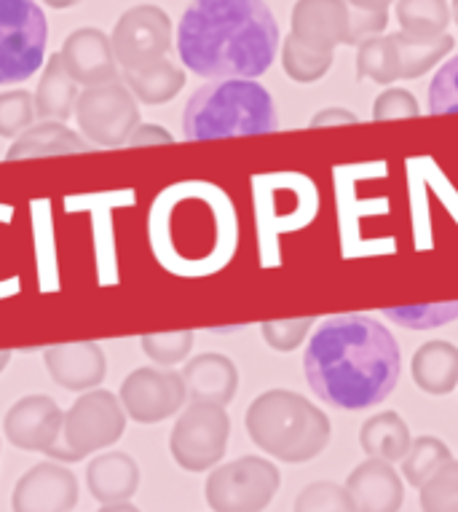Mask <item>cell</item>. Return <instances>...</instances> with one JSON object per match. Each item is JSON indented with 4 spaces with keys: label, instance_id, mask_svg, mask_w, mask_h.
Returning a JSON list of instances; mask_svg holds the SVG:
<instances>
[{
    "label": "cell",
    "instance_id": "cell-10",
    "mask_svg": "<svg viewBox=\"0 0 458 512\" xmlns=\"http://www.w3.org/2000/svg\"><path fill=\"white\" fill-rule=\"evenodd\" d=\"M124 413L140 424H159L175 416L188 400L183 376L172 368H137L124 378L118 395Z\"/></svg>",
    "mask_w": 458,
    "mask_h": 512
},
{
    "label": "cell",
    "instance_id": "cell-32",
    "mask_svg": "<svg viewBox=\"0 0 458 512\" xmlns=\"http://www.w3.org/2000/svg\"><path fill=\"white\" fill-rule=\"evenodd\" d=\"M193 330H172V333H148L140 338L142 352L161 368H172L191 354Z\"/></svg>",
    "mask_w": 458,
    "mask_h": 512
},
{
    "label": "cell",
    "instance_id": "cell-21",
    "mask_svg": "<svg viewBox=\"0 0 458 512\" xmlns=\"http://www.w3.org/2000/svg\"><path fill=\"white\" fill-rule=\"evenodd\" d=\"M86 151H92V145L86 143L84 137L70 132L62 121H41L14 140L6 159H41V156H65V153Z\"/></svg>",
    "mask_w": 458,
    "mask_h": 512
},
{
    "label": "cell",
    "instance_id": "cell-37",
    "mask_svg": "<svg viewBox=\"0 0 458 512\" xmlns=\"http://www.w3.org/2000/svg\"><path fill=\"white\" fill-rule=\"evenodd\" d=\"M421 108L408 89H386L373 102V121H394V118H418Z\"/></svg>",
    "mask_w": 458,
    "mask_h": 512
},
{
    "label": "cell",
    "instance_id": "cell-35",
    "mask_svg": "<svg viewBox=\"0 0 458 512\" xmlns=\"http://www.w3.org/2000/svg\"><path fill=\"white\" fill-rule=\"evenodd\" d=\"M429 113L456 116L458 113V57L445 62L429 86Z\"/></svg>",
    "mask_w": 458,
    "mask_h": 512
},
{
    "label": "cell",
    "instance_id": "cell-24",
    "mask_svg": "<svg viewBox=\"0 0 458 512\" xmlns=\"http://www.w3.org/2000/svg\"><path fill=\"white\" fill-rule=\"evenodd\" d=\"M392 38L397 43V54H400V78H405V81H413V78L429 73L456 46L453 35L448 33L437 35V38H410L405 33H392Z\"/></svg>",
    "mask_w": 458,
    "mask_h": 512
},
{
    "label": "cell",
    "instance_id": "cell-20",
    "mask_svg": "<svg viewBox=\"0 0 458 512\" xmlns=\"http://www.w3.org/2000/svg\"><path fill=\"white\" fill-rule=\"evenodd\" d=\"M410 376L426 395H450L458 387V346L450 341H426L410 360Z\"/></svg>",
    "mask_w": 458,
    "mask_h": 512
},
{
    "label": "cell",
    "instance_id": "cell-34",
    "mask_svg": "<svg viewBox=\"0 0 458 512\" xmlns=\"http://www.w3.org/2000/svg\"><path fill=\"white\" fill-rule=\"evenodd\" d=\"M35 100L27 92L0 94V137H19L33 126Z\"/></svg>",
    "mask_w": 458,
    "mask_h": 512
},
{
    "label": "cell",
    "instance_id": "cell-18",
    "mask_svg": "<svg viewBox=\"0 0 458 512\" xmlns=\"http://www.w3.org/2000/svg\"><path fill=\"white\" fill-rule=\"evenodd\" d=\"M62 65L73 76V81H81L86 86L108 84L116 78V62L110 51L108 38L100 30H78L67 38L62 49Z\"/></svg>",
    "mask_w": 458,
    "mask_h": 512
},
{
    "label": "cell",
    "instance_id": "cell-16",
    "mask_svg": "<svg viewBox=\"0 0 458 512\" xmlns=\"http://www.w3.org/2000/svg\"><path fill=\"white\" fill-rule=\"evenodd\" d=\"M343 488L357 512H400L405 502L400 472L378 459H367L354 467Z\"/></svg>",
    "mask_w": 458,
    "mask_h": 512
},
{
    "label": "cell",
    "instance_id": "cell-38",
    "mask_svg": "<svg viewBox=\"0 0 458 512\" xmlns=\"http://www.w3.org/2000/svg\"><path fill=\"white\" fill-rule=\"evenodd\" d=\"M351 9V6H349ZM389 25V14H367V11H357L351 9L349 17V46L354 43H362L367 38H375V35H381Z\"/></svg>",
    "mask_w": 458,
    "mask_h": 512
},
{
    "label": "cell",
    "instance_id": "cell-13",
    "mask_svg": "<svg viewBox=\"0 0 458 512\" xmlns=\"http://www.w3.org/2000/svg\"><path fill=\"white\" fill-rule=\"evenodd\" d=\"M78 502V480L65 464L41 462L14 486V512H70Z\"/></svg>",
    "mask_w": 458,
    "mask_h": 512
},
{
    "label": "cell",
    "instance_id": "cell-17",
    "mask_svg": "<svg viewBox=\"0 0 458 512\" xmlns=\"http://www.w3.org/2000/svg\"><path fill=\"white\" fill-rule=\"evenodd\" d=\"M180 376H183L185 392L191 397V403H207L225 408L234 400L236 389H239V370H236L234 360L217 352L193 357Z\"/></svg>",
    "mask_w": 458,
    "mask_h": 512
},
{
    "label": "cell",
    "instance_id": "cell-27",
    "mask_svg": "<svg viewBox=\"0 0 458 512\" xmlns=\"http://www.w3.org/2000/svg\"><path fill=\"white\" fill-rule=\"evenodd\" d=\"M450 459H453V454H450V448L442 443L440 437L424 435L410 443L408 454L402 459V475H405L410 486L421 488Z\"/></svg>",
    "mask_w": 458,
    "mask_h": 512
},
{
    "label": "cell",
    "instance_id": "cell-25",
    "mask_svg": "<svg viewBox=\"0 0 458 512\" xmlns=\"http://www.w3.org/2000/svg\"><path fill=\"white\" fill-rule=\"evenodd\" d=\"M375 81L389 86L400 78V54L392 35H375L359 43L357 51V81Z\"/></svg>",
    "mask_w": 458,
    "mask_h": 512
},
{
    "label": "cell",
    "instance_id": "cell-45",
    "mask_svg": "<svg viewBox=\"0 0 458 512\" xmlns=\"http://www.w3.org/2000/svg\"><path fill=\"white\" fill-rule=\"evenodd\" d=\"M450 17L456 19V25H458V0H453V9H450Z\"/></svg>",
    "mask_w": 458,
    "mask_h": 512
},
{
    "label": "cell",
    "instance_id": "cell-41",
    "mask_svg": "<svg viewBox=\"0 0 458 512\" xmlns=\"http://www.w3.org/2000/svg\"><path fill=\"white\" fill-rule=\"evenodd\" d=\"M351 9L367 11V14H389V6L394 0H346Z\"/></svg>",
    "mask_w": 458,
    "mask_h": 512
},
{
    "label": "cell",
    "instance_id": "cell-15",
    "mask_svg": "<svg viewBox=\"0 0 458 512\" xmlns=\"http://www.w3.org/2000/svg\"><path fill=\"white\" fill-rule=\"evenodd\" d=\"M46 368L59 387L70 392H89L102 384L108 373V360L100 344L94 341H75V344L49 346L43 352Z\"/></svg>",
    "mask_w": 458,
    "mask_h": 512
},
{
    "label": "cell",
    "instance_id": "cell-43",
    "mask_svg": "<svg viewBox=\"0 0 458 512\" xmlns=\"http://www.w3.org/2000/svg\"><path fill=\"white\" fill-rule=\"evenodd\" d=\"M49 6H54V9H65V6H73V3H78V0H46Z\"/></svg>",
    "mask_w": 458,
    "mask_h": 512
},
{
    "label": "cell",
    "instance_id": "cell-4",
    "mask_svg": "<svg viewBox=\"0 0 458 512\" xmlns=\"http://www.w3.org/2000/svg\"><path fill=\"white\" fill-rule=\"evenodd\" d=\"M279 126L274 97L258 81L228 78L201 86L185 105L183 137L191 143L271 135Z\"/></svg>",
    "mask_w": 458,
    "mask_h": 512
},
{
    "label": "cell",
    "instance_id": "cell-26",
    "mask_svg": "<svg viewBox=\"0 0 458 512\" xmlns=\"http://www.w3.org/2000/svg\"><path fill=\"white\" fill-rule=\"evenodd\" d=\"M397 22L410 38H437L448 30L450 9L445 0H397Z\"/></svg>",
    "mask_w": 458,
    "mask_h": 512
},
{
    "label": "cell",
    "instance_id": "cell-40",
    "mask_svg": "<svg viewBox=\"0 0 458 512\" xmlns=\"http://www.w3.org/2000/svg\"><path fill=\"white\" fill-rule=\"evenodd\" d=\"M153 145V143H172V135L164 132L161 126L145 124L134 129V135L129 137V145Z\"/></svg>",
    "mask_w": 458,
    "mask_h": 512
},
{
    "label": "cell",
    "instance_id": "cell-2",
    "mask_svg": "<svg viewBox=\"0 0 458 512\" xmlns=\"http://www.w3.org/2000/svg\"><path fill=\"white\" fill-rule=\"evenodd\" d=\"M279 25L263 0H193L177 25V54L201 78H252L274 65Z\"/></svg>",
    "mask_w": 458,
    "mask_h": 512
},
{
    "label": "cell",
    "instance_id": "cell-6",
    "mask_svg": "<svg viewBox=\"0 0 458 512\" xmlns=\"http://www.w3.org/2000/svg\"><path fill=\"white\" fill-rule=\"evenodd\" d=\"M49 22L35 0H0V84H22L43 65Z\"/></svg>",
    "mask_w": 458,
    "mask_h": 512
},
{
    "label": "cell",
    "instance_id": "cell-1",
    "mask_svg": "<svg viewBox=\"0 0 458 512\" xmlns=\"http://www.w3.org/2000/svg\"><path fill=\"white\" fill-rule=\"evenodd\" d=\"M397 338L370 314L327 317L306 344L303 373L322 403L341 411L381 405L400 384Z\"/></svg>",
    "mask_w": 458,
    "mask_h": 512
},
{
    "label": "cell",
    "instance_id": "cell-36",
    "mask_svg": "<svg viewBox=\"0 0 458 512\" xmlns=\"http://www.w3.org/2000/svg\"><path fill=\"white\" fill-rule=\"evenodd\" d=\"M314 322H317L314 317L276 319V322H263V325H260V333H263V341H266L274 352H295V349L306 341Z\"/></svg>",
    "mask_w": 458,
    "mask_h": 512
},
{
    "label": "cell",
    "instance_id": "cell-33",
    "mask_svg": "<svg viewBox=\"0 0 458 512\" xmlns=\"http://www.w3.org/2000/svg\"><path fill=\"white\" fill-rule=\"evenodd\" d=\"M295 512H357L354 502L346 494V488L338 483H311L295 499Z\"/></svg>",
    "mask_w": 458,
    "mask_h": 512
},
{
    "label": "cell",
    "instance_id": "cell-5",
    "mask_svg": "<svg viewBox=\"0 0 458 512\" xmlns=\"http://www.w3.org/2000/svg\"><path fill=\"white\" fill-rule=\"evenodd\" d=\"M126 429L124 405L108 389H89L65 413L57 462H81L94 451L118 443Z\"/></svg>",
    "mask_w": 458,
    "mask_h": 512
},
{
    "label": "cell",
    "instance_id": "cell-42",
    "mask_svg": "<svg viewBox=\"0 0 458 512\" xmlns=\"http://www.w3.org/2000/svg\"><path fill=\"white\" fill-rule=\"evenodd\" d=\"M100 512H140L132 502H113V504H102Z\"/></svg>",
    "mask_w": 458,
    "mask_h": 512
},
{
    "label": "cell",
    "instance_id": "cell-28",
    "mask_svg": "<svg viewBox=\"0 0 458 512\" xmlns=\"http://www.w3.org/2000/svg\"><path fill=\"white\" fill-rule=\"evenodd\" d=\"M126 84L132 86V92L148 105H161L175 97L185 84V76L169 62H159L153 68H145L140 73H126Z\"/></svg>",
    "mask_w": 458,
    "mask_h": 512
},
{
    "label": "cell",
    "instance_id": "cell-11",
    "mask_svg": "<svg viewBox=\"0 0 458 512\" xmlns=\"http://www.w3.org/2000/svg\"><path fill=\"white\" fill-rule=\"evenodd\" d=\"M118 62L126 73H140L164 62L169 49V19L156 6H140L126 11L113 35Z\"/></svg>",
    "mask_w": 458,
    "mask_h": 512
},
{
    "label": "cell",
    "instance_id": "cell-23",
    "mask_svg": "<svg viewBox=\"0 0 458 512\" xmlns=\"http://www.w3.org/2000/svg\"><path fill=\"white\" fill-rule=\"evenodd\" d=\"M75 102H78V89H75L73 76L62 65V57L57 54L46 65V73H43L38 92H35V113L43 121H62L65 124L67 118L73 116Z\"/></svg>",
    "mask_w": 458,
    "mask_h": 512
},
{
    "label": "cell",
    "instance_id": "cell-19",
    "mask_svg": "<svg viewBox=\"0 0 458 512\" xmlns=\"http://www.w3.org/2000/svg\"><path fill=\"white\" fill-rule=\"evenodd\" d=\"M86 483L97 502H129L140 486V467L129 454L108 451L100 454L86 470Z\"/></svg>",
    "mask_w": 458,
    "mask_h": 512
},
{
    "label": "cell",
    "instance_id": "cell-9",
    "mask_svg": "<svg viewBox=\"0 0 458 512\" xmlns=\"http://www.w3.org/2000/svg\"><path fill=\"white\" fill-rule=\"evenodd\" d=\"M228 435L231 419L225 408L191 403L169 435V451L185 472H207L225 456Z\"/></svg>",
    "mask_w": 458,
    "mask_h": 512
},
{
    "label": "cell",
    "instance_id": "cell-12",
    "mask_svg": "<svg viewBox=\"0 0 458 512\" xmlns=\"http://www.w3.org/2000/svg\"><path fill=\"white\" fill-rule=\"evenodd\" d=\"M62 421L65 413L59 411V405L51 397L30 395L11 405L3 419V432L22 451H41L57 459Z\"/></svg>",
    "mask_w": 458,
    "mask_h": 512
},
{
    "label": "cell",
    "instance_id": "cell-29",
    "mask_svg": "<svg viewBox=\"0 0 458 512\" xmlns=\"http://www.w3.org/2000/svg\"><path fill=\"white\" fill-rule=\"evenodd\" d=\"M384 317L397 322L405 330H437L458 319V301L418 303V306H397L384 309Z\"/></svg>",
    "mask_w": 458,
    "mask_h": 512
},
{
    "label": "cell",
    "instance_id": "cell-44",
    "mask_svg": "<svg viewBox=\"0 0 458 512\" xmlns=\"http://www.w3.org/2000/svg\"><path fill=\"white\" fill-rule=\"evenodd\" d=\"M11 362V352H0V373L6 370V365Z\"/></svg>",
    "mask_w": 458,
    "mask_h": 512
},
{
    "label": "cell",
    "instance_id": "cell-14",
    "mask_svg": "<svg viewBox=\"0 0 458 512\" xmlns=\"http://www.w3.org/2000/svg\"><path fill=\"white\" fill-rule=\"evenodd\" d=\"M351 9L346 0H298L292 9V38L319 54L349 43Z\"/></svg>",
    "mask_w": 458,
    "mask_h": 512
},
{
    "label": "cell",
    "instance_id": "cell-31",
    "mask_svg": "<svg viewBox=\"0 0 458 512\" xmlns=\"http://www.w3.org/2000/svg\"><path fill=\"white\" fill-rule=\"evenodd\" d=\"M424 512H458V462L450 459L418 488Z\"/></svg>",
    "mask_w": 458,
    "mask_h": 512
},
{
    "label": "cell",
    "instance_id": "cell-8",
    "mask_svg": "<svg viewBox=\"0 0 458 512\" xmlns=\"http://www.w3.org/2000/svg\"><path fill=\"white\" fill-rule=\"evenodd\" d=\"M75 118L78 129L84 132V140L102 148H116L129 143L134 129L140 126V108L134 102L132 92L121 81L89 86L78 102H75Z\"/></svg>",
    "mask_w": 458,
    "mask_h": 512
},
{
    "label": "cell",
    "instance_id": "cell-39",
    "mask_svg": "<svg viewBox=\"0 0 458 512\" xmlns=\"http://www.w3.org/2000/svg\"><path fill=\"white\" fill-rule=\"evenodd\" d=\"M359 116L351 113L346 108H325L319 110L317 116L311 118V129H319V126H335V124H357Z\"/></svg>",
    "mask_w": 458,
    "mask_h": 512
},
{
    "label": "cell",
    "instance_id": "cell-3",
    "mask_svg": "<svg viewBox=\"0 0 458 512\" xmlns=\"http://www.w3.org/2000/svg\"><path fill=\"white\" fill-rule=\"evenodd\" d=\"M247 435L260 451L279 462L303 464L317 459L330 443V419L309 397L290 389H268L252 400L244 416Z\"/></svg>",
    "mask_w": 458,
    "mask_h": 512
},
{
    "label": "cell",
    "instance_id": "cell-30",
    "mask_svg": "<svg viewBox=\"0 0 458 512\" xmlns=\"http://www.w3.org/2000/svg\"><path fill=\"white\" fill-rule=\"evenodd\" d=\"M282 65L284 73L298 81V84H314L319 78L327 76V70L333 68V54H319L306 46H300L295 38H287L282 46Z\"/></svg>",
    "mask_w": 458,
    "mask_h": 512
},
{
    "label": "cell",
    "instance_id": "cell-7",
    "mask_svg": "<svg viewBox=\"0 0 458 512\" xmlns=\"http://www.w3.org/2000/svg\"><path fill=\"white\" fill-rule=\"evenodd\" d=\"M282 475L260 456H242L217 467L207 478V504L212 512H263L274 502Z\"/></svg>",
    "mask_w": 458,
    "mask_h": 512
},
{
    "label": "cell",
    "instance_id": "cell-22",
    "mask_svg": "<svg viewBox=\"0 0 458 512\" xmlns=\"http://www.w3.org/2000/svg\"><path fill=\"white\" fill-rule=\"evenodd\" d=\"M410 443V429L405 424L400 413L384 411L375 413L362 424V432H359V445L370 459H378V462L394 464L402 462L405 454H408Z\"/></svg>",
    "mask_w": 458,
    "mask_h": 512
}]
</instances>
